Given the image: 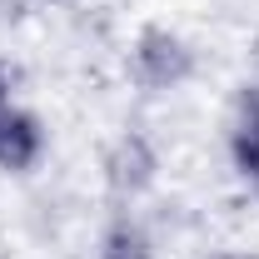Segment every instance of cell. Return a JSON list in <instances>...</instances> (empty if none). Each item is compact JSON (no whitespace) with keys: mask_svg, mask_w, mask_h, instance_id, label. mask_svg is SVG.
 <instances>
[{"mask_svg":"<svg viewBox=\"0 0 259 259\" xmlns=\"http://www.w3.org/2000/svg\"><path fill=\"white\" fill-rule=\"evenodd\" d=\"M15 100V70H10V60H0V105H10Z\"/></svg>","mask_w":259,"mask_h":259,"instance_id":"6","label":"cell"},{"mask_svg":"<svg viewBox=\"0 0 259 259\" xmlns=\"http://www.w3.org/2000/svg\"><path fill=\"white\" fill-rule=\"evenodd\" d=\"M209 259H259V254H249V249H225V254H209Z\"/></svg>","mask_w":259,"mask_h":259,"instance_id":"7","label":"cell"},{"mask_svg":"<svg viewBox=\"0 0 259 259\" xmlns=\"http://www.w3.org/2000/svg\"><path fill=\"white\" fill-rule=\"evenodd\" d=\"M160 169H164L160 150H155V140L145 130H120L105 145V155H100V180H105V190L115 194L120 204L145 199V194L160 185Z\"/></svg>","mask_w":259,"mask_h":259,"instance_id":"2","label":"cell"},{"mask_svg":"<svg viewBox=\"0 0 259 259\" xmlns=\"http://www.w3.org/2000/svg\"><path fill=\"white\" fill-rule=\"evenodd\" d=\"M50 150V130L45 120L25 105H0V169L5 175H30Z\"/></svg>","mask_w":259,"mask_h":259,"instance_id":"3","label":"cell"},{"mask_svg":"<svg viewBox=\"0 0 259 259\" xmlns=\"http://www.w3.org/2000/svg\"><path fill=\"white\" fill-rule=\"evenodd\" d=\"M50 5H70V0H50Z\"/></svg>","mask_w":259,"mask_h":259,"instance_id":"10","label":"cell"},{"mask_svg":"<svg viewBox=\"0 0 259 259\" xmlns=\"http://www.w3.org/2000/svg\"><path fill=\"white\" fill-rule=\"evenodd\" d=\"M155 249L160 244H155L150 225L140 214H130V209H120L95 239V259H155Z\"/></svg>","mask_w":259,"mask_h":259,"instance_id":"4","label":"cell"},{"mask_svg":"<svg viewBox=\"0 0 259 259\" xmlns=\"http://www.w3.org/2000/svg\"><path fill=\"white\" fill-rule=\"evenodd\" d=\"M229 130L239 135H259V75L239 80L229 95Z\"/></svg>","mask_w":259,"mask_h":259,"instance_id":"5","label":"cell"},{"mask_svg":"<svg viewBox=\"0 0 259 259\" xmlns=\"http://www.w3.org/2000/svg\"><path fill=\"white\" fill-rule=\"evenodd\" d=\"M249 65H254V75H259V35L249 40Z\"/></svg>","mask_w":259,"mask_h":259,"instance_id":"8","label":"cell"},{"mask_svg":"<svg viewBox=\"0 0 259 259\" xmlns=\"http://www.w3.org/2000/svg\"><path fill=\"white\" fill-rule=\"evenodd\" d=\"M125 70H130V80H135L145 95H169V90H185L194 80L199 55H194V45L175 30V25L150 20V25H140L135 40H130Z\"/></svg>","mask_w":259,"mask_h":259,"instance_id":"1","label":"cell"},{"mask_svg":"<svg viewBox=\"0 0 259 259\" xmlns=\"http://www.w3.org/2000/svg\"><path fill=\"white\" fill-rule=\"evenodd\" d=\"M244 185H249V194H254V199H259V169H254V175H249V180H244Z\"/></svg>","mask_w":259,"mask_h":259,"instance_id":"9","label":"cell"}]
</instances>
